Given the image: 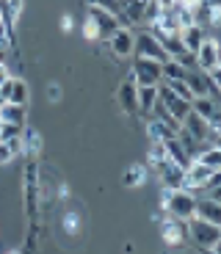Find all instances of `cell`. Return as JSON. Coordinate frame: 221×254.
<instances>
[{
    "instance_id": "9",
    "label": "cell",
    "mask_w": 221,
    "mask_h": 254,
    "mask_svg": "<svg viewBox=\"0 0 221 254\" xmlns=\"http://www.w3.org/2000/svg\"><path fill=\"white\" fill-rule=\"evenodd\" d=\"M86 17L94 22V28L100 31V39H108L111 33L119 28V19H116L114 11H108L102 6H86Z\"/></svg>"
},
{
    "instance_id": "21",
    "label": "cell",
    "mask_w": 221,
    "mask_h": 254,
    "mask_svg": "<svg viewBox=\"0 0 221 254\" xmlns=\"http://www.w3.org/2000/svg\"><path fill=\"white\" fill-rule=\"evenodd\" d=\"M8 102H19V105H28V102H31V86H28V80H22V77H17V75L11 77Z\"/></svg>"
},
{
    "instance_id": "12",
    "label": "cell",
    "mask_w": 221,
    "mask_h": 254,
    "mask_svg": "<svg viewBox=\"0 0 221 254\" xmlns=\"http://www.w3.org/2000/svg\"><path fill=\"white\" fill-rule=\"evenodd\" d=\"M191 111L199 114L202 119H208L210 125L221 127V102L213 97H191Z\"/></svg>"
},
{
    "instance_id": "23",
    "label": "cell",
    "mask_w": 221,
    "mask_h": 254,
    "mask_svg": "<svg viewBox=\"0 0 221 254\" xmlns=\"http://www.w3.org/2000/svg\"><path fill=\"white\" fill-rule=\"evenodd\" d=\"M160 72H163V80H183L185 77V66L171 61V58H166V61L160 64Z\"/></svg>"
},
{
    "instance_id": "17",
    "label": "cell",
    "mask_w": 221,
    "mask_h": 254,
    "mask_svg": "<svg viewBox=\"0 0 221 254\" xmlns=\"http://www.w3.org/2000/svg\"><path fill=\"white\" fill-rule=\"evenodd\" d=\"M158 102V86H136V105L141 116H149Z\"/></svg>"
},
{
    "instance_id": "7",
    "label": "cell",
    "mask_w": 221,
    "mask_h": 254,
    "mask_svg": "<svg viewBox=\"0 0 221 254\" xmlns=\"http://www.w3.org/2000/svg\"><path fill=\"white\" fill-rule=\"evenodd\" d=\"M133 39H136L133 28L119 25L111 36L105 39V47L111 50V56H114V58H133Z\"/></svg>"
},
{
    "instance_id": "20",
    "label": "cell",
    "mask_w": 221,
    "mask_h": 254,
    "mask_svg": "<svg viewBox=\"0 0 221 254\" xmlns=\"http://www.w3.org/2000/svg\"><path fill=\"white\" fill-rule=\"evenodd\" d=\"M122 183H125V188H141V185L147 183V166L130 163V166L125 169V177H122Z\"/></svg>"
},
{
    "instance_id": "5",
    "label": "cell",
    "mask_w": 221,
    "mask_h": 254,
    "mask_svg": "<svg viewBox=\"0 0 221 254\" xmlns=\"http://www.w3.org/2000/svg\"><path fill=\"white\" fill-rule=\"evenodd\" d=\"M133 56H144V58H155V61H160L163 64L166 58V50H163V45L158 42V36L147 28V31H139L136 33V39H133Z\"/></svg>"
},
{
    "instance_id": "4",
    "label": "cell",
    "mask_w": 221,
    "mask_h": 254,
    "mask_svg": "<svg viewBox=\"0 0 221 254\" xmlns=\"http://www.w3.org/2000/svg\"><path fill=\"white\" fill-rule=\"evenodd\" d=\"M185 86L191 89V94L194 97H213V100H219V80H213V77L208 75L205 69H196V66H191V69H185Z\"/></svg>"
},
{
    "instance_id": "27",
    "label": "cell",
    "mask_w": 221,
    "mask_h": 254,
    "mask_svg": "<svg viewBox=\"0 0 221 254\" xmlns=\"http://www.w3.org/2000/svg\"><path fill=\"white\" fill-rule=\"evenodd\" d=\"M86 6H102L108 11L119 14V0H86Z\"/></svg>"
},
{
    "instance_id": "11",
    "label": "cell",
    "mask_w": 221,
    "mask_h": 254,
    "mask_svg": "<svg viewBox=\"0 0 221 254\" xmlns=\"http://www.w3.org/2000/svg\"><path fill=\"white\" fill-rule=\"evenodd\" d=\"M194 61H196V69H205V72L219 66V42H216V36H208L199 45V50L194 53Z\"/></svg>"
},
{
    "instance_id": "24",
    "label": "cell",
    "mask_w": 221,
    "mask_h": 254,
    "mask_svg": "<svg viewBox=\"0 0 221 254\" xmlns=\"http://www.w3.org/2000/svg\"><path fill=\"white\" fill-rule=\"evenodd\" d=\"M64 229H67V232H70V235H77V232H80V216H77L75 210H70V213H64Z\"/></svg>"
},
{
    "instance_id": "16",
    "label": "cell",
    "mask_w": 221,
    "mask_h": 254,
    "mask_svg": "<svg viewBox=\"0 0 221 254\" xmlns=\"http://www.w3.org/2000/svg\"><path fill=\"white\" fill-rule=\"evenodd\" d=\"M177 130L180 127H171L169 122L158 119V116H147V135H149V141H166L171 138V135H177Z\"/></svg>"
},
{
    "instance_id": "14",
    "label": "cell",
    "mask_w": 221,
    "mask_h": 254,
    "mask_svg": "<svg viewBox=\"0 0 221 254\" xmlns=\"http://www.w3.org/2000/svg\"><path fill=\"white\" fill-rule=\"evenodd\" d=\"M194 216H196V218H205V221H213V224H221V199L196 196Z\"/></svg>"
},
{
    "instance_id": "26",
    "label": "cell",
    "mask_w": 221,
    "mask_h": 254,
    "mask_svg": "<svg viewBox=\"0 0 221 254\" xmlns=\"http://www.w3.org/2000/svg\"><path fill=\"white\" fill-rule=\"evenodd\" d=\"M22 127L25 125H11V122H3V133H0V141H11L22 135Z\"/></svg>"
},
{
    "instance_id": "3",
    "label": "cell",
    "mask_w": 221,
    "mask_h": 254,
    "mask_svg": "<svg viewBox=\"0 0 221 254\" xmlns=\"http://www.w3.org/2000/svg\"><path fill=\"white\" fill-rule=\"evenodd\" d=\"M136 86H158L163 83V72H160V61L155 58H144V56H136L130 64V72H127Z\"/></svg>"
},
{
    "instance_id": "6",
    "label": "cell",
    "mask_w": 221,
    "mask_h": 254,
    "mask_svg": "<svg viewBox=\"0 0 221 254\" xmlns=\"http://www.w3.org/2000/svg\"><path fill=\"white\" fill-rule=\"evenodd\" d=\"M158 102L166 108V114L174 116L177 122H183L185 114L191 111V100H185V97H180L177 91H171L166 83H158Z\"/></svg>"
},
{
    "instance_id": "13",
    "label": "cell",
    "mask_w": 221,
    "mask_h": 254,
    "mask_svg": "<svg viewBox=\"0 0 221 254\" xmlns=\"http://www.w3.org/2000/svg\"><path fill=\"white\" fill-rule=\"evenodd\" d=\"M116 100H119V108L125 116H139V105H136V83L130 77L119 83V89H116Z\"/></svg>"
},
{
    "instance_id": "22",
    "label": "cell",
    "mask_w": 221,
    "mask_h": 254,
    "mask_svg": "<svg viewBox=\"0 0 221 254\" xmlns=\"http://www.w3.org/2000/svg\"><path fill=\"white\" fill-rule=\"evenodd\" d=\"M194 160H199V163L210 166L213 172H219V169H221V146H213V144H208V146L202 149V152L196 155Z\"/></svg>"
},
{
    "instance_id": "1",
    "label": "cell",
    "mask_w": 221,
    "mask_h": 254,
    "mask_svg": "<svg viewBox=\"0 0 221 254\" xmlns=\"http://www.w3.org/2000/svg\"><path fill=\"white\" fill-rule=\"evenodd\" d=\"M188 241L194 243L196 249L210 254H221V224L205 221V218H188Z\"/></svg>"
},
{
    "instance_id": "29",
    "label": "cell",
    "mask_w": 221,
    "mask_h": 254,
    "mask_svg": "<svg viewBox=\"0 0 221 254\" xmlns=\"http://www.w3.org/2000/svg\"><path fill=\"white\" fill-rule=\"evenodd\" d=\"M44 94L50 97V102H58V100H61V86H58V83H47Z\"/></svg>"
},
{
    "instance_id": "8",
    "label": "cell",
    "mask_w": 221,
    "mask_h": 254,
    "mask_svg": "<svg viewBox=\"0 0 221 254\" xmlns=\"http://www.w3.org/2000/svg\"><path fill=\"white\" fill-rule=\"evenodd\" d=\"M160 238H163L169 246H183V243L188 241V221L166 216L163 221H160Z\"/></svg>"
},
{
    "instance_id": "32",
    "label": "cell",
    "mask_w": 221,
    "mask_h": 254,
    "mask_svg": "<svg viewBox=\"0 0 221 254\" xmlns=\"http://www.w3.org/2000/svg\"><path fill=\"white\" fill-rule=\"evenodd\" d=\"M0 22H3V14H0Z\"/></svg>"
},
{
    "instance_id": "28",
    "label": "cell",
    "mask_w": 221,
    "mask_h": 254,
    "mask_svg": "<svg viewBox=\"0 0 221 254\" xmlns=\"http://www.w3.org/2000/svg\"><path fill=\"white\" fill-rule=\"evenodd\" d=\"M83 36L88 39V42H100V31L94 28V22L86 17V22H83Z\"/></svg>"
},
{
    "instance_id": "30",
    "label": "cell",
    "mask_w": 221,
    "mask_h": 254,
    "mask_svg": "<svg viewBox=\"0 0 221 254\" xmlns=\"http://www.w3.org/2000/svg\"><path fill=\"white\" fill-rule=\"evenodd\" d=\"M61 31H72V17H67V14L61 17Z\"/></svg>"
},
{
    "instance_id": "25",
    "label": "cell",
    "mask_w": 221,
    "mask_h": 254,
    "mask_svg": "<svg viewBox=\"0 0 221 254\" xmlns=\"http://www.w3.org/2000/svg\"><path fill=\"white\" fill-rule=\"evenodd\" d=\"M17 158L19 155L14 152V146L8 144V141H0V166H11Z\"/></svg>"
},
{
    "instance_id": "15",
    "label": "cell",
    "mask_w": 221,
    "mask_h": 254,
    "mask_svg": "<svg viewBox=\"0 0 221 254\" xmlns=\"http://www.w3.org/2000/svg\"><path fill=\"white\" fill-rule=\"evenodd\" d=\"M208 36H210V33L205 31L202 25H196V22H191V25L180 28V42H183V47H185V50H191V53L199 50V45H202Z\"/></svg>"
},
{
    "instance_id": "2",
    "label": "cell",
    "mask_w": 221,
    "mask_h": 254,
    "mask_svg": "<svg viewBox=\"0 0 221 254\" xmlns=\"http://www.w3.org/2000/svg\"><path fill=\"white\" fill-rule=\"evenodd\" d=\"M163 210L166 216H174V218H183L188 221L194 216V207H196V196L191 193L188 188H163Z\"/></svg>"
},
{
    "instance_id": "10",
    "label": "cell",
    "mask_w": 221,
    "mask_h": 254,
    "mask_svg": "<svg viewBox=\"0 0 221 254\" xmlns=\"http://www.w3.org/2000/svg\"><path fill=\"white\" fill-rule=\"evenodd\" d=\"M152 172L158 174V180H160L163 188H183V166H177L174 160L163 158L160 163H155Z\"/></svg>"
},
{
    "instance_id": "31",
    "label": "cell",
    "mask_w": 221,
    "mask_h": 254,
    "mask_svg": "<svg viewBox=\"0 0 221 254\" xmlns=\"http://www.w3.org/2000/svg\"><path fill=\"white\" fill-rule=\"evenodd\" d=\"M0 133H3V119H0Z\"/></svg>"
},
{
    "instance_id": "18",
    "label": "cell",
    "mask_w": 221,
    "mask_h": 254,
    "mask_svg": "<svg viewBox=\"0 0 221 254\" xmlns=\"http://www.w3.org/2000/svg\"><path fill=\"white\" fill-rule=\"evenodd\" d=\"M0 119L11 122V125H28V105L19 102H0Z\"/></svg>"
},
{
    "instance_id": "19",
    "label": "cell",
    "mask_w": 221,
    "mask_h": 254,
    "mask_svg": "<svg viewBox=\"0 0 221 254\" xmlns=\"http://www.w3.org/2000/svg\"><path fill=\"white\" fill-rule=\"evenodd\" d=\"M0 14L8 28L17 25V19L25 14V0H0Z\"/></svg>"
}]
</instances>
